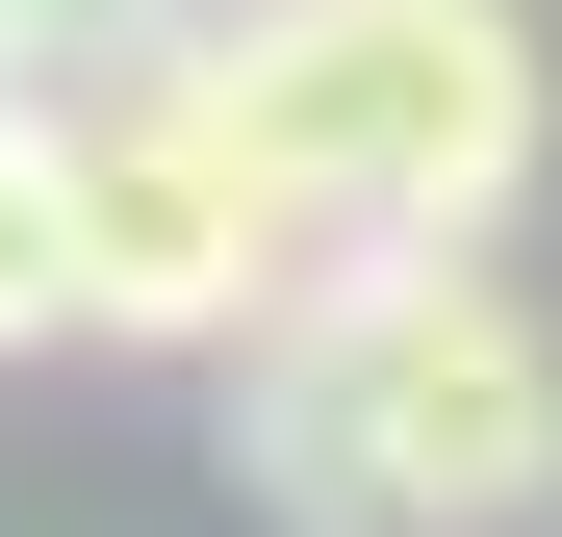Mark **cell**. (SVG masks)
Instances as JSON below:
<instances>
[{
  "mask_svg": "<svg viewBox=\"0 0 562 537\" xmlns=\"http://www.w3.org/2000/svg\"><path fill=\"white\" fill-rule=\"evenodd\" d=\"M231 486L307 537H512L562 512V333L486 256H307L231 333Z\"/></svg>",
  "mask_w": 562,
  "mask_h": 537,
  "instance_id": "1",
  "label": "cell"
},
{
  "mask_svg": "<svg viewBox=\"0 0 562 537\" xmlns=\"http://www.w3.org/2000/svg\"><path fill=\"white\" fill-rule=\"evenodd\" d=\"M205 128L281 256H486L562 128L537 0H205Z\"/></svg>",
  "mask_w": 562,
  "mask_h": 537,
  "instance_id": "2",
  "label": "cell"
},
{
  "mask_svg": "<svg viewBox=\"0 0 562 537\" xmlns=\"http://www.w3.org/2000/svg\"><path fill=\"white\" fill-rule=\"evenodd\" d=\"M26 128H52V231H77V333H128V358H231L307 256H281V205L231 179L205 128V0H103L52 77H26Z\"/></svg>",
  "mask_w": 562,
  "mask_h": 537,
  "instance_id": "3",
  "label": "cell"
},
{
  "mask_svg": "<svg viewBox=\"0 0 562 537\" xmlns=\"http://www.w3.org/2000/svg\"><path fill=\"white\" fill-rule=\"evenodd\" d=\"M26 333H77V231H52V128L0 103V358Z\"/></svg>",
  "mask_w": 562,
  "mask_h": 537,
  "instance_id": "4",
  "label": "cell"
},
{
  "mask_svg": "<svg viewBox=\"0 0 562 537\" xmlns=\"http://www.w3.org/2000/svg\"><path fill=\"white\" fill-rule=\"evenodd\" d=\"M77 26H103V0H0V103H26V77H52Z\"/></svg>",
  "mask_w": 562,
  "mask_h": 537,
  "instance_id": "5",
  "label": "cell"
}]
</instances>
